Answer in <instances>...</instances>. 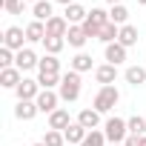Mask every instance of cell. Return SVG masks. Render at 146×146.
<instances>
[{"instance_id": "6da1fadb", "label": "cell", "mask_w": 146, "mask_h": 146, "mask_svg": "<svg viewBox=\"0 0 146 146\" xmlns=\"http://www.w3.org/2000/svg\"><path fill=\"white\" fill-rule=\"evenodd\" d=\"M57 95L66 103H75L80 98V75H78V72H66V75H63V80L57 86Z\"/></svg>"}, {"instance_id": "7a4b0ae2", "label": "cell", "mask_w": 146, "mask_h": 146, "mask_svg": "<svg viewBox=\"0 0 146 146\" xmlns=\"http://www.w3.org/2000/svg\"><path fill=\"white\" fill-rule=\"evenodd\" d=\"M117 100H120V92H117L115 86H100V92H98L95 100H92V109H98L100 115H106V112H112V109L117 106Z\"/></svg>"}, {"instance_id": "3957f363", "label": "cell", "mask_w": 146, "mask_h": 146, "mask_svg": "<svg viewBox=\"0 0 146 146\" xmlns=\"http://www.w3.org/2000/svg\"><path fill=\"white\" fill-rule=\"evenodd\" d=\"M103 135H106L109 143H123V140L129 137V123H126L123 117H106Z\"/></svg>"}, {"instance_id": "277c9868", "label": "cell", "mask_w": 146, "mask_h": 146, "mask_svg": "<svg viewBox=\"0 0 146 146\" xmlns=\"http://www.w3.org/2000/svg\"><path fill=\"white\" fill-rule=\"evenodd\" d=\"M23 43H26V29H20V26H9V29L3 32V46H6V49L20 52V49H26Z\"/></svg>"}, {"instance_id": "5b68a950", "label": "cell", "mask_w": 146, "mask_h": 146, "mask_svg": "<svg viewBox=\"0 0 146 146\" xmlns=\"http://www.w3.org/2000/svg\"><path fill=\"white\" fill-rule=\"evenodd\" d=\"M15 92H17V100H37V95H40L43 89H40V83H37V80L23 78V80H20V86H17Z\"/></svg>"}, {"instance_id": "8992f818", "label": "cell", "mask_w": 146, "mask_h": 146, "mask_svg": "<svg viewBox=\"0 0 146 146\" xmlns=\"http://www.w3.org/2000/svg\"><path fill=\"white\" fill-rule=\"evenodd\" d=\"M35 103H37V109H40V112L52 115V112L57 109V103H60V95H57L54 89H43V92L37 95V100H35Z\"/></svg>"}, {"instance_id": "52a82bcc", "label": "cell", "mask_w": 146, "mask_h": 146, "mask_svg": "<svg viewBox=\"0 0 146 146\" xmlns=\"http://www.w3.org/2000/svg\"><path fill=\"white\" fill-rule=\"evenodd\" d=\"M15 66H17L20 72H29V69H37V66H40V57H37V54H35V52L26 46V49H20V52H17Z\"/></svg>"}, {"instance_id": "ba28073f", "label": "cell", "mask_w": 146, "mask_h": 146, "mask_svg": "<svg viewBox=\"0 0 146 146\" xmlns=\"http://www.w3.org/2000/svg\"><path fill=\"white\" fill-rule=\"evenodd\" d=\"M69 32V20L63 15H54L52 20H46V37H66Z\"/></svg>"}, {"instance_id": "9c48e42d", "label": "cell", "mask_w": 146, "mask_h": 146, "mask_svg": "<svg viewBox=\"0 0 146 146\" xmlns=\"http://www.w3.org/2000/svg\"><path fill=\"white\" fill-rule=\"evenodd\" d=\"M23 80V72L17 66H9V69H0V86H6V89H17Z\"/></svg>"}, {"instance_id": "30bf717a", "label": "cell", "mask_w": 146, "mask_h": 146, "mask_svg": "<svg viewBox=\"0 0 146 146\" xmlns=\"http://www.w3.org/2000/svg\"><path fill=\"white\" fill-rule=\"evenodd\" d=\"M72 126V117H69V109H54L49 115V129H57V132H66Z\"/></svg>"}, {"instance_id": "8fae6325", "label": "cell", "mask_w": 146, "mask_h": 146, "mask_svg": "<svg viewBox=\"0 0 146 146\" xmlns=\"http://www.w3.org/2000/svg\"><path fill=\"white\" fill-rule=\"evenodd\" d=\"M63 17L69 20V26H83V20L89 17V12H86V9H83L80 3H72V6H66Z\"/></svg>"}, {"instance_id": "7c38bea8", "label": "cell", "mask_w": 146, "mask_h": 146, "mask_svg": "<svg viewBox=\"0 0 146 146\" xmlns=\"http://www.w3.org/2000/svg\"><path fill=\"white\" fill-rule=\"evenodd\" d=\"M115 78H117V66H112V63H103V66L95 69V80H98L100 86H112Z\"/></svg>"}, {"instance_id": "4fadbf2b", "label": "cell", "mask_w": 146, "mask_h": 146, "mask_svg": "<svg viewBox=\"0 0 146 146\" xmlns=\"http://www.w3.org/2000/svg\"><path fill=\"white\" fill-rule=\"evenodd\" d=\"M37 112H40V109H37L35 100H17V106H15V117H17V120H32Z\"/></svg>"}, {"instance_id": "5bb4252c", "label": "cell", "mask_w": 146, "mask_h": 146, "mask_svg": "<svg viewBox=\"0 0 146 146\" xmlns=\"http://www.w3.org/2000/svg\"><path fill=\"white\" fill-rule=\"evenodd\" d=\"M78 123L83 126V129H98L100 126V112L98 109H80V115H78Z\"/></svg>"}, {"instance_id": "9a60e30c", "label": "cell", "mask_w": 146, "mask_h": 146, "mask_svg": "<svg viewBox=\"0 0 146 146\" xmlns=\"http://www.w3.org/2000/svg\"><path fill=\"white\" fill-rule=\"evenodd\" d=\"M86 40H89V35L83 32V26H69V32H66V43H69V46L83 49V46H86Z\"/></svg>"}, {"instance_id": "2e32d148", "label": "cell", "mask_w": 146, "mask_h": 146, "mask_svg": "<svg viewBox=\"0 0 146 146\" xmlns=\"http://www.w3.org/2000/svg\"><path fill=\"white\" fill-rule=\"evenodd\" d=\"M26 40H29V43H43V40H46V23L32 20V23L26 26Z\"/></svg>"}, {"instance_id": "e0dca14e", "label": "cell", "mask_w": 146, "mask_h": 146, "mask_svg": "<svg viewBox=\"0 0 146 146\" xmlns=\"http://www.w3.org/2000/svg\"><path fill=\"white\" fill-rule=\"evenodd\" d=\"M103 54H106V63H112V66H120V63L126 60V46H120V43H109Z\"/></svg>"}, {"instance_id": "ac0fdd59", "label": "cell", "mask_w": 146, "mask_h": 146, "mask_svg": "<svg viewBox=\"0 0 146 146\" xmlns=\"http://www.w3.org/2000/svg\"><path fill=\"white\" fill-rule=\"evenodd\" d=\"M86 135H89V129H83V126H80L78 120H75V123H72V126H69V129L63 132V137H66V143H78V146H80V143L86 140Z\"/></svg>"}, {"instance_id": "d6986e66", "label": "cell", "mask_w": 146, "mask_h": 146, "mask_svg": "<svg viewBox=\"0 0 146 146\" xmlns=\"http://www.w3.org/2000/svg\"><path fill=\"white\" fill-rule=\"evenodd\" d=\"M32 15H35V20L46 23V20H52V17H54V9H52L49 0H40V3H35V6H32Z\"/></svg>"}, {"instance_id": "ffe728a7", "label": "cell", "mask_w": 146, "mask_h": 146, "mask_svg": "<svg viewBox=\"0 0 146 146\" xmlns=\"http://www.w3.org/2000/svg\"><path fill=\"white\" fill-rule=\"evenodd\" d=\"M123 78H126L129 86H140V83H146V69L143 66H129L123 72Z\"/></svg>"}, {"instance_id": "44dd1931", "label": "cell", "mask_w": 146, "mask_h": 146, "mask_svg": "<svg viewBox=\"0 0 146 146\" xmlns=\"http://www.w3.org/2000/svg\"><path fill=\"white\" fill-rule=\"evenodd\" d=\"M37 72H43V75H60V60H57L54 54H43Z\"/></svg>"}, {"instance_id": "7402d4cb", "label": "cell", "mask_w": 146, "mask_h": 146, "mask_svg": "<svg viewBox=\"0 0 146 146\" xmlns=\"http://www.w3.org/2000/svg\"><path fill=\"white\" fill-rule=\"evenodd\" d=\"M72 72H92V54H86V52H78L75 57H72Z\"/></svg>"}, {"instance_id": "603a6c76", "label": "cell", "mask_w": 146, "mask_h": 146, "mask_svg": "<svg viewBox=\"0 0 146 146\" xmlns=\"http://www.w3.org/2000/svg\"><path fill=\"white\" fill-rule=\"evenodd\" d=\"M126 20H129V9H126L123 3H117V6L109 9V23H115V26H126Z\"/></svg>"}, {"instance_id": "cb8c5ba5", "label": "cell", "mask_w": 146, "mask_h": 146, "mask_svg": "<svg viewBox=\"0 0 146 146\" xmlns=\"http://www.w3.org/2000/svg\"><path fill=\"white\" fill-rule=\"evenodd\" d=\"M117 43H120V46H126V49H129V46H135V43H137V29H135V26H129V23H126V26H120Z\"/></svg>"}, {"instance_id": "d4e9b609", "label": "cell", "mask_w": 146, "mask_h": 146, "mask_svg": "<svg viewBox=\"0 0 146 146\" xmlns=\"http://www.w3.org/2000/svg\"><path fill=\"white\" fill-rule=\"evenodd\" d=\"M117 35H120V26H115V23H106L103 29H100V35H98V40L100 43H117Z\"/></svg>"}, {"instance_id": "484cf974", "label": "cell", "mask_w": 146, "mask_h": 146, "mask_svg": "<svg viewBox=\"0 0 146 146\" xmlns=\"http://www.w3.org/2000/svg\"><path fill=\"white\" fill-rule=\"evenodd\" d=\"M63 46H66V37H46V40H43L46 54H54V57L63 52Z\"/></svg>"}, {"instance_id": "4316f807", "label": "cell", "mask_w": 146, "mask_h": 146, "mask_svg": "<svg viewBox=\"0 0 146 146\" xmlns=\"http://www.w3.org/2000/svg\"><path fill=\"white\" fill-rule=\"evenodd\" d=\"M126 123H129V135H137V137H143V135H146V117L132 115Z\"/></svg>"}, {"instance_id": "83f0119b", "label": "cell", "mask_w": 146, "mask_h": 146, "mask_svg": "<svg viewBox=\"0 0 146 146\" xmlns=\"http://www.w3.org/2000/svg\"><path fill=\"white\" fill-rule=\"evenodd\" d=\"M40 143H46V146H66V137H63V132H57V129H46V135H43Z\"/></svg>"}, {"instance_id": "f1b7e54d", "label": "cell", "mask_w": 146, "mask_h": 146, "mask_svg": "<svg viewBox=\"0 0 146 146\" xmlns=\"http://www.w3.org/2000/svg\"><path fill=\"white\" fill-rule=\"evenodd\" d=\"M60 80H63V75H37V83H40V89H54V86H60Z\"/></svg>"}, {"instance_id": "f546056e", "label": "cell", "mask_w": 146, "mask_h": 146, "mask_svg": "<svg viewBox=\"0 0 146 146\" xmlns=\"http://www.w3.org/2000/svg\"><path fill=\"white\" fill-rule=\"evenodd\" d=\"M80 146H106V135H103L100 129H92V132L86 135V140H83Z\"/></svg>"}, {"instance_id": "4dcf8cb0", "label": "cell", "mask_w": 146, "mask_h": 146, "mask_svg": "<svg viewBox=\"0 0 146 146\" xmlns=\"http://www.w3.org/2000/svg\"><path fill=\"white\" fill-rule=\"evenodd\" d=\"M15 57H17V52H12V49H0V66L3 69H9V66H15Z\"/></svg>"}, {"instance_id": "1f68e13d", "label": "cell", "mask_w": 146, "mask_h": 146, "mask_svg": "<svg viewBox=\"0 0 146 146\" xmlns=\"http://www.w3.org/2000/svg\"><path fill=\"white\" fill-rule=\"evenodd\" d=\"M3 9L9 15H20L23 12V0H3Z\"/></svg>"}, {"instance_id": "d6a6232c", "label": "cell", "mask_w": 146, "mask_h": 146, "mask_svg": "<svg viewBox=\"0 0 146 146\" xmlns=\"http://www.w3.org/2000/svg\"><path fill=\"white\" fill-rule=\"evenodd\" d=\"M123 146H140V137H137V135H129V137L123 140Z\"/></svg>"}, {"instance_id": "836d02e7", "label": "cell", "mask_w": 146, "mask_h": 146, "mask_svg": "<svg viewBox=\"0 0 146 146\" xmlns=\"http://www.w3.org/2000/svg\"><path fill=\"white\" fill-rule=\"evenodd\" d=\"M57 3H63V6H72V3H78V0H57Z\"/></svg>"}, {"instance_id": "e575fe53", "label": "cell", "mask_w": 146, "mask_h": 146, "mask_svg": "<svg viewBox=\"0 0 146 146\" xmlns=\"http://www.w3.org/2000/svg\"><path fill=\"white\" fill-rule=\"evenodd\" d=\"M106 3H109V6H117V3H120V0H106Z\"/></svg>"}, {"instance_id": "d590c367", "label": "cell", "mask_w": 146, "mask_h": 146, "mask_svg": "<svg viewBox=\"0 0 146 146\" xmlns=\"http://www.w3.org/2000/svg\"><path fill=\"white\" fill-rule=\"evenodd\" d=\"M140 146H146V135H143V137H140Z\"/></svg>"}, {"instance_id": "8d00e7d4", "label": "cell", "mask_w": 146, "mask_h": 146, "mask_svg": "<svg viewBox=\"0 0 146 146\" xmlns=\"http://www.w3.org/2000/svg\"><path fill=\"white\" fill-rule=\"evenodd\" d=\"M29 3H32V6H35V3H40V0H29Z\"/></svg>"}, {"instance_id": "74e56055", "label": "cell", "mask_w": 146, "mask_h": 146, "mask_svg": "<svg viewBox=\"0 0 146 146\" xmlns=\"http://www.w3.org/2000/svg\"><path fill=\"white\" fill-rule=\"evenodd\" d=\"M137 3H143V6H146V0H137Z\"/></svg>"}, {"instance_id": "f35d334b", "label": "cell", "mask_w": 146, "mask_h": 146, "mask_svg": "<svg viewBox=\"0 0 146 146\" xmlns=\"http://www.w3.org/2000/svg\"><path fill=\"white\" fill-rule=\"evenodd\" d=\"M35 146H46V143H35Z\"/></svg>"}, {"instance_id": "ab89813d", "label": "cell", "mask_w": 146, "mask_h": 146, "mask_svg": "<svg viewBox=\"0 0 146 146\" xmlns=\"http://www.w3.org/2000/svg\"><path fill=\"white\" fill-rule=\"evenodd\" d=\"M112 146H123V143H112Z\"/></svg>"}]
</instances>
